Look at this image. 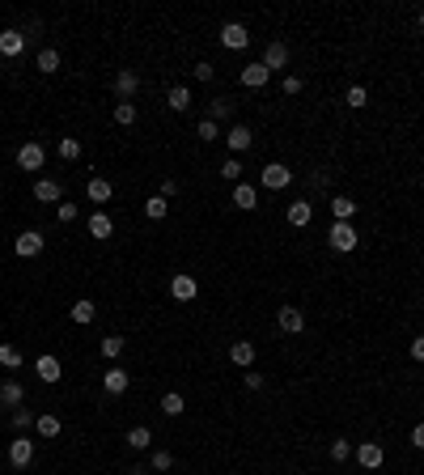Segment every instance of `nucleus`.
<instances>
[{
	"label": "nucleus",
	"mask_w": 424,
	"mask_h": 475,
	"mask_svg": "<svg viewBox=\"0 0 424 475\" xmlns=\"http://www.w3.org/2000/svg\"><path fill=\"white\" fill-rule=\"evenodd\" d=\"M327 242H331V251H339V255H348V251H357V242H361V234L353 230V221H335V225H331V234H327Z\"/></svg>",
	"instance_id": "obj_1"
},
{
	"label": "nucleus",
	"mask_w": 424,
	"mask_h": 475,
	"mask_svg": "<svg viewBox=\"0 0 424 475\" xmlns=\"http://www.w3.org/2000/svg\"><path fill=\"white\" fill-rule=\"evenodd\" d=\"M259 183H263L267 191H284V187L293 183V170H289V166H280V162H267V166L259 170Z\"/></svg>",
	"instance_id": "obj_2"
},
{
	"label": "nucleus",
	"mask_w": 424,
	"mask_h": 475,
	"mask_svg": "<svg viewBox=\"0 0 424 475\" xmlns=\"http://www.w3.org/2000/svg\"><path fill=\"white\" fill-rule=\"evenodd\" d=\"M17 166H21V170H30V174H38V170L47 166V148H43L38 140H26V144L17 148Z\"/></svg>",
	"instance_id": "obj_3"
},
{
	"label": "nucleus",
	"mask_w": 424,
	"mask_h": 475,
	"mask_svg": "<svg viewBox=\"0 0 424 475\" xmlns=\"http://www.w3.org/2000/svg\"><path fill=\"white\" fill-rule=\"evenodd\" d=\"M128 386H132V373H128V369H119V365H111V369L102 373V390H107L111 399H119V395H128Z\"/></svg>",
	"instance_id": "obj_4"
},
{
	"label": "nucleus",
	"mask_w": 424,
	"mask_h": 475,
	"mask_svg": "<svg viewBox=\"0 0 424 475\" xmlns=\"http://www.w3.org/2000/svg\"><path fill=\"white\" fill-rule=\"evenodd\" d=\"M136 89H140V72L119 68V72H115V98H119V102H132Z\"/></svg>",
	"instance_id": "obj_5"
},
{
	"label": "nucleus",
	"mask_w": 424,
	"mask_h": 475,
	"mask_svg": "<svg viewBox=\"0 0 424 475\" xmlns=\"http://www.w3.org/2000/svg\"><path fill=\"white\" fill-rule=\"evenodd\" d=\"M13 251H17L21 259H34V255H43V234H38V230H21V234L13 238Z\"/></svg>",
	"instance_id": "obj_6"
},
{
	"label": "nucleus",
	"mask_w": 424,
	"mask_h": 475,
	"mask_svg": "<svg viewBox=\"0 0 424 475\" xmlns=\"http://www.w3.org/2000/svg\"><path fill=\"white\" fill-rule=\"evenodd\" d=\"M195 293H199V280L191 276V272H179V276L170 280V297H174V302H195Z\"/></svg>",
	"instance_id": "obj_7"
},
{
	"label": "nucleus",
	"mask_w": 424,
	"mask_h": 475,
	"mask_svg": "<svg viewBox=\"0 0 424 475\" xmlns=\"http://www.w3.org/2000/svg\"><path fill=\"white\" fill-rule=\"evenodd\" d=\"M9 463H13V467H30V463H34V441H30L26 433H17V437L9 441Z\"/></svg>",
	"instance_id": "obj_8"
},
{
	"label": "nucleus",
	"mask_w": 424,
	"mask_h": 475,
	"mask_svg": "<svg viewBox=\"0 0 424 475\" xmlns=\"http://www.w3.org/2000/svg\"><path fill=\"white\" fill-rule=\"evenodd\" d=\"M353 454H357V463H361L365 471H378V467H382V459H386V450H382L378 441H361V445L353 450Z\"/></svg>",
	"instance_id": "obj_9"
},
{
	"label": "nucleus",
	"mask_w": 424,
	"mask_h": 475,
	"mask_svg": "<svg viewBox=\"0 0 424 475\" xmlns=\"http://www.w3.org/2000/svg\"><path fill=\"white\" fill-rule=\"evenodd\" d=\"M221 43H225L230 52H242V47L251 43V30H246L242 21H225V26H221Z\"/></svg>",
	"instance_id": "obj_10"
},
{
	"label": "nucleus",
	"mask_w": 424,
	"mask_h": 475,
	"mask_svg": "<svg viewBox=\"0 0 424 475\" xmlns=\"http://www.w3.org/2000/svg\"><path fill=\"white\" fill-rule=\"evenodd\" d=\"M276 327H280L284 335H297V331L306 327V314L297 310V306H280V310H276Z\"/></svg>",
	"instance_id": "obj_11"
},
{
	"label": "nucleus",
	"mask_w": 424,
	"mask_h": 475,
	"mask_svg": "<svg viewBox=\"0 0 424 475\" xmlns=\"http://www.w3.org/2000/svg\"><path fill=\"white\" fill-rule=\"evenodd\" d=\"M225 144H230V153L238 157V153H246V148L255 144V132L246 128V123H234V128H230V136H225Z\"/></svg>",
	"instance_id": "obj_12"
},
{
	"label": "nucleus",
	"mask_w": 424,
	"mask_h": 475,
	"mask_svg": "<svg viewBox=\"0 0 424 475\" xmlns=\"http://www.w3.org/2000/svg\"><path fill=\"white\" fill-rule=\"evenodd\" d=\"M21 52H26V34H21V30H0V56L17 60Z\"/></svg>",
	"instance_id": "obj_13"
},
{
	"label": "nucleus",
	"mask_w": 424,
	"mask_h": 475,
	"mask_svg": "<svg viewBox=\"0 0 424 475\" xmlns=\"http://www.w3.org/2000/svg\"><path fill=\"white\" fill-rule=\"evenodd\" d=\"M34 373H38V378H43L47 386H56V382L64 378V369H60V361H56L52 353H43V357L34 361Z\"/></svg>",
	"instance_id": "obj_14"
},
{
	"label": "nucleus",
	"mask_w": 424,
	"mask_h": 475,
	"mask_svg": "<svg viewBox=\"0 0 424 475\" xmlns=\"http://www.w3.org/2000/svg\"><path fill=\"white\" fill-rule=\"evenodd\" d=\"M263 68H267V72L289 68V47H284V43H267V47H263Z\"/></svg>",
	"instance_id": "obj_15"
},
{
	"label": "nucleus",
	"mask_w": 424,
	"mask_h": 475,
	"mask_svg": "<svg viewBox=\"0 0 424 475\" xmlns=\"http://www.w3.org/2000/svg\"><path fill=\"white\" fill-rule=\"evenodd\" d=\"M255 357H259V353H255V344H251V340H234V344H230V361H234L238 369H251Z\"/></svg>",
	"instance_id": "obj_16"
},
{
	"label": "nucleus",
	"mask_w": 424,
	"mask_h": 475,
	"mask_svg": "<svg viewBox=\"0 0 424 475\" xmlns=\"http://www.w3.org/2000/svg\"><path fill=\"white\" fill-rule=\"evenodd\" d=\"M34 199H38V204H60L64 187H60L56 179H34Z\"/></svg>",
	"instance_id": "obj_17"
},
{
	"label": "nucleus",
	"mask_w": 424,
	"mask_h": 475,
	"mask_svg": "<svg viewBox=\"0 0 424 475\" xmlns=\"http://www.w3.org/2000/svg\"><path fill=\"white\" fill-rule=\"evenodd\" d=\"M310 221H314V204H310V199H293V204H289V225H293V230H306Z\"/></svg>",
	"instance_id": "obj_18"
},
{
	"label": "nucleus",
	"mask_w": 424,
	"mask_h": 475,
	"mask_svg": "<svg viewBox=\"0 0 424 475\" xmlns=\"http://www.w3.org/2000/svg\"><path fill=\"white\" fill-rule=\"evenodd\" d=\"M267 81H271V72L263 68V60H259V64H246V68H242V85H246V89H263Z\"/></svg>",
	"instance_id": "obj_19"
},
{
	"label": "nucleus",
	"mask_w": 424,
	"mask_h": 475,
	"mask_svg": "<svg viewBox=\"0 0 424 475\" xmlns=\"http://www.w3.org/2000/svg\"><path fill=\"white\" fill-rule=\"evenodd\" d=\"M85 195L93 199V204H111V179H102V174H93V179L85 183Z\"/></svg>",
	"instance_id": "obj_20"
},
{
	"label": "nucleus",
	"mask_w": 424,
	"mask_h": 475,
	"mask_svg": "<svg viewBox=\"0 0 424 475\" xmlns=\"http://www.w3.org/2000/svg\"><path fill=\"white\" fill-rule=\"evenodd\" d=\"M234 204H238L242 212H251V208H259V191H255L251 183H234Z\"/></svg>",
	"instance_id": "obj_21"
},
{
	"label": "nucleus",
	"mask_w": 424,
	"mask_h": 475,
	"mask_svg": "<svg viewBox=\"0 0 424 475\" xmlns=\"http://www.w3.org/2000/svg\"><path fill=\"white\" fill-rule=\"evenodd\" d=\"M21 399H26V386H21L17 378H9L5 386H0V404L5 408H21Z\"/></svg>",
	"instance_id": "obj_22"
},
{
	"label": "nucleus",
	"mask_w": 424,
	"mask_h": 475,
	"mask_svg": "<svg viewBox=\"0 0 424 475\" xmlns=\"http://www.w3.org/2000/svg\"><path fill=\"white\" fill-rule=\"evenodd\" d=\"M93 314H98V306H93V302H85V297H81L77 306H68V318L77 322V327H89V322H93Z\"/></svg>",
	"instance_id": "obj_23"
},
{
	"label": "nucleus",
	"mask_w": 424,
	"mask_h": 475,
	"mask_svg": "<svg viewBox=\"0 0 424 475\" xmlns=\"http://www.w3.org/2000/svg\"><path fill=\"white\" fill-rule=\"evenodd\" d=\"M166 107H170L174 115H183V111L191 107V89H187V85H174V89L166 93Z\"/></svg>",
	"instance_id": "obj_24"
},
{
	"label": "nucleus",
	"mask_w": 424,
	"mask_h": 475,
	"mask_svg": "<svg viewBox=\"0 0 424 475\" xmlns=\"http://www.w3.org/2000/svg\"><path fill=\"white\" fill-rule=\"evenodd\" d=\"M0 365H5L9 373H17L21 365H26V357H21V348H17V344H0Z\"/></svg>",
	"instance_id": "obj_25"
},
{
	"label": "nucleus",
	"mask_w": 424,
	"mask_h": 475,
	"mask_svg": "<svg viewBox=\"0 0 424 475\" xmlns=\"http://www.w3.org/2000/svg\"><path fill=\"white\" fill-rule=\"evenodd\" d=\"M34 64H38V72H43V77H52V72H60V52H56V47H43Z\"/></svg>",
	"instance_id": "obj_26"
},
{
	"label": "nucleus",
	"mask_w": 424,
	"mask_h": 475,
	"mask_svg": "<svg viewBox=\"0 0 424 475\" xmlns=\"http://www.w3.org/2000/svg\"><path fill=\"white\" fill-rule=\"evenodd\" d=\"M166 212H170V199L166 195H148L144 199V217L148 221H166Z\"/></svg>",
	"instance_id": "obj_27"
},
{
	"label": "nucleus",
	"mask_w": 424,
	"mask_h": 475,
	"mask_svg": "<svg viewBox=\"0 0 424 475\" xmlns=\"http://www.w3.org/2000/svg\"><path fill=\"white\" fill-rule=\"evenodd\" d=\"M89 234H93V238H111V234H115L111 212H93V217H89Z\"/></svg>",
	"instance_id": "obj_28"
},
{
	"label": "nucleus",
	"mask_w": 424,
	"mask_h": 475,
	"mask_svg": "<svg viewBox=\"0 0 424 475\" xmlns=\"http://www.w3.org/2000/svg\"><path fill=\"white\" fill-rule=\"evenodd\" d=\"M34 429H38V437H60V429H64V424H60V416L43 412V416L34 420Z\"/></svg>",
	"instance_id": "obj_29"
},
{
	"label": "nucleus",
	"mask_w": 424,
	"mask_h": 475,
	"mask_svg": "<svg viewBox=\"0 0 424 475\" xmlns=\"http://www.w3.org/2000/svg\"><path fill=\"white\" fill-rule=\"evenodd\" d=\"M128 445H132V450H148V445H153V429H148V424L128 429Z\"/></svg>",
	"instance_id": "obj_30"
},
{
	"label": "nucleus",
	"mask_w": 424,
	"mask_h": 475,
	"mask_svg": "<svg viewBox=\"0 0 424 475\" xmlns=\"http://www.w3.org/2000/svg\"><path fill=\"white\" fill-rule=\"evenodd\" d=\"M331 217H335V221H353V217H357V204H353L348 195H335V199H331Z\"/></svg>",
	"instance_id": "obj_31"
},
{
	"label": "nucleus",
	"mask_w": 424,
	"mask_h": 475,
	"mask_svg": "<svg viewBox=\"0 0 424 475\" xmlns=\"http://www.w3.org/2000/svg\"><path fill=\"white\" fill-rule=\"evenodd\" d=\"M183 408H187V399H183L179 390L161 395V416H183Z\"/></svg>",
	"instance_id": "obj_32"
},
{
	"label": "nucleus",
	"mask_w": 424,
	"mask_h": 475,
	"mask_svg": "<svg viewBox=\"0 0 424 475\" xmlns=\"http://www.w3.org/2000/svg\"><path fill=\"white\" fill-rule=\"evenodd\" d=\"M208 119H212V123L234 119V102H230V98H216V102H208Z\"/></svg>",
	"instance_id": "obj_33"
},
{
	"label": "nucleus",
	"mask_w": 424,
	"mask_h": 475,
	"mask_svg": "<svg viewBox=\"0 0 424 475\" xmlns=\"http://www.w3.org/2000/svg\"><path fill=\"white\" fill-rule=\"evenodd\" d=\"M56 153H60L64 162H77V157H81V140H77V136H64V140L56 144Z\"/></svg>",
	"instance_id": "obj_34"
},
{
	"label": "nucleus",
	"mask_w": 424,
	"mask_h": 475,
	"mask_svg": "<svg viewBox=\"0 0 424 475\" xmlns=\"http://www.w3.org/2000/svg\"><path fill=\"white\" fill-rule=\"evenodd\" d=\"M115 123H119V128H132V123H136V107L132 102H115Z\"/></svg>",
	"instance_id": "obj_35"
},
{
	"label": "nucleus",
	"mask_w": 424,
	"mask_h": 475,
	"mask_svg": "<svg viewBox=\"0 0 424 475\" xmlns=\"http://www.w3.org/2000/svg\"><path fill=\"white\" fill-rule=\"evenodd\" d=\"M98 353H102V357H107V361H115V357H119V353H123V335H107V340H102V344H98Z\"/></svg>",
	"instance_id": "obj_36"
},
{
	"label": "nucleus",
	"mask_w": 424,
	"mask_h": 475,
	"mask_svg": "<svg viewBox=\"0 0 424 475\" xmlns=\"http://www.w3.org/2000/svg\"><path fill=\"white\" fill-rule=\"evenodd\" d=\"M191 77H195V81H199V85H212V81H216V68H212V64H208V60H199V64H195V68H191Z\"/></svg>",
	"instance_id": "obj_37"
},
{
	"label": "nucleus",
	"mask_w": 424,
	"mask_h": 475,
	"mask_svg": "<svg viewBox=\"0 0 424 475\" xmlns=\"http://www.w3.org/2000/svg\"><path fill=\"white\" fill-rule=\"evenodd\" d=\"M34 420H38V416H34L30 408H13V429H17V433H26Z\"/></svg>",
	"instance_id": "obj_38"
},
{
	"label": "nucleus",
	"mask_w": 424,
	"mask_h": 475,
	"mask_svg": "<svg viewBox=\"0 0 424 475\" xmlns=\"http://www.w3.org/2000/svg\"><path fill=\"white\" fill-rule=\"evenodd\" d=\"M331 459H335V463H348V459H353V441L335 437V441H331Z\"/></svg>",
	"instance_id": "obj_39"
},
{
	"label": "nucleus",
	"mask_w": 424,
	"mask_h": 475,
	"mask_svg": "<svg viewBox=\"0 0 424 475\" xmlns=\"http://www.w3.org/2000/svg\"><path fill=\"white\" fill-rule=\"evenodd\" d=\"M369 102V89L365 85H353V89H348V107H353V111H361Z\"/></svg>",
	"instance_id": "obj_40"
},
{
	"label": "nucleus",
	"mask_w": 424,
	"mask_h": 475,
	"mask_svg": "<svg viewBox=\"0 0 424 475\" xmlns=\"http://www.w3.org/2000/svg\"><path fill=\"white\" fill-rule=\"evenodd\" d=\"M195 136H199V140H208V144H212V140L221 136V128H216V123H212V119H199V128H195Z\"/></svg>",
	"instance_id": "obj_41"
},
{
	"label": "nucleus",
	"mask_w": 424,
	"mask_h": 475,
	"mask_svg": "<svg viewBox=\"0 0 424 475\" xmlns=\"http://www.w3.org/2000/svg\"><path fill=\"white\" fill-rule=\"evenodd\" d=\"M221 179H230V183H242V162H238V157H230L225 166H221Z\"/></svg>",
	"instance_id": "obj_42"
},
{
	"label": "nucleus",
	"mask_w": 424,
	"mask_h": 475,
	"mask_svg": "<svg viewBox=\"0 0 424 475\" xmlns=\"http://www.w3.org/2000/svg\"><path fill=\"white\" fill-rule=\"evenodd\" d=\"M148 467H153V471H170L174 454H170V450H153V463H148Z\"/></svg>",
	"instance_id": "obj_43"
},
{
	"label": "nucleus",
	"mask_w": 424,
	"mask_h": 475,
	"mask_svg": "<svg viewBox=\"0 0 424 475\" xmlns=\"http://www.w3.org/2000/svg\"><path fill=\"white\" fill-rule=\"evenodd\" d=\"M242 382H246V390H263V373L246 369V373H242Z\"/></svg>",
	"instance_id": "obj_44"
},
{
	"label": "nucleus",
	"mask_w": 424,
	"mask_h": 475,
	"mask_svg": "<svg viewBox=\"0 0 424 475\" xmlns=\"http://www.w3.org/2000/svg\"><path fill=\"white\" fill-rule=\"evenodd\" d=\"M56 217H60L64 225H72V221H77V204H60V208H56Z\"/></svg>",
	"instance_id": "obj_45"
},
{
	"label": "nucleus",
	"mask_w": 424,
	"mask_h": 475,
	"mask_svg": "<svg viewBox=\"0 0 424 475\" xmlns=\"http://www.w3.org/2000/svg\"><path fill=\"white\" fill-rule=\"evenodd\" d=\"M280 89H284L289 98H293V93H302V77H284V81H280Z\"/></svg>",
	"instance_id": "obj_46"
},
{
	"label": "nucleus",
	"mask_w": 424,
	"mask_h": 475,
	"mask_svg": "<svg viewBox=\"0 0 424 475\" xmlns=\"http://www.w3.org/2000/svg\"><path fill=\"white\" fill-rule=\"evenodd\" d=\"M157 195H166V199L179 195V179H161V191H157Z\"/></svg>",
	"instance_id": "obj_47"
},
{
	"label": "nucleus",
	"mask_w": 424,
	"mask_h": 475,
	"mask_svg": "<svg viewBox=\"0 0 424 475\" xmlns=\"http://www.w3.org/2000/svg\"><path fill=\"white\" fill-rule=\"evenodd\" d=\"M412 361H420V365H424V335H416V340H412Z\"/></svg>",
	"instance_id": "obj_48"
},
{
	"label": "nucleus",
	"mask_w": 424,
	"mask_h": 475,
	"mask_svg": "<svg viewBox=\"0 0 424 475\" xmlns=\"http://www.w3.org/2000/svg\"><path fill=\"white\" fill-rule=\"evenodd\" d=\"M412 445H416V450H424V420H420L416 429H412Z\"/></svg>",
	"instance_id": "obj_49"
},
{
	"label": "nucleus",
	"mask_w": 424,
	"mask_h": 475,
	"mask_svg": "<svg viewBox=\"0 0 424 475\" xmlns=\"http://www.w3.org/2000/svg\"><path fill=\"white\" fill-rule=\"evenodd\" d=\"M128 475H148V471L144 467H128Z\"/></svg>",
	"instance_id": "obj_50"
},
{
	"label": "nucleus",
	"mask_w": 424,
	"mask_h": 475,
	"mask_svg": "<svg viewBox=\"0 0 424 475\" xmlns=\"http://www.w3.org/2000/svg\"><path fill=\"white\" fill-rule=\"evenodd\" d=\"M420 30H424V9H420Z\"/></svg>",
	"instance_id": "obj_51"
}]
</instances>
